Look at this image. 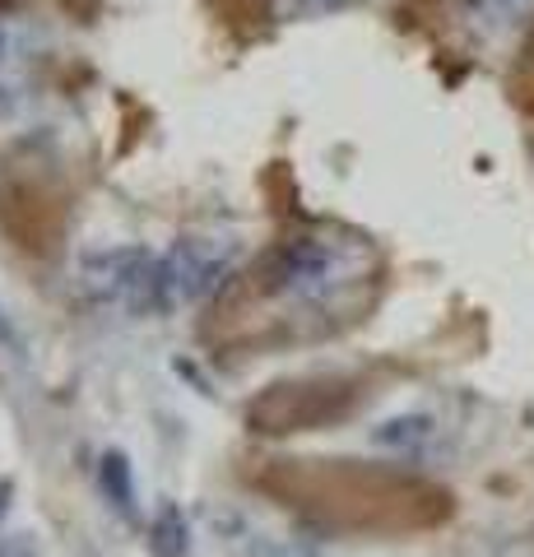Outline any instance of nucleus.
<instances>
[{"label":"nucleus","mask_w":534,"mask_h":557,"mask_svg":"<svg viewBox=\"0 0 534 557\" xmlns=\"http://www.w3.org/2000/svg\"><path fill=\"white\" fill-rule=\"evenodd\" d=\"M186 548H191L186 520L177 511H163V520L153 525V553H159V557H186Z\"/></svg>","instance_id":"39448f33"},{"label":"nucleus","mask_w":534,"mask_h":557,"mask_svg":"<svg viewBox=\"0 0 534 557\" xmlns=\"http://www.w3.org/2000/svg\"><path fill=\"white\" fill-rule=\"evenodd\" d=\"M376 395L368 372H307L274 381L247 405V428L261 437H293V432L335 428Z\"/></svg>","instance_id":"f03ea898"},{"label":"nucleus","mask_w":534,"mask_h":557,"mask_svg":"<svg viewBox=\"0 0 534 557\" xmlns=\"http://www.w3.org/2000/svg\"><path fill=\"white\" fill-rule=\"evenodd\" d=\"M427 437H433V418H423V413L395 418V423H386L382 432H376V442H386V446H419Z\"/></svg>","instance_id":"423d86ee"},{"label":"nucleus","mask_w":534,"mask_h":557,"mask_svg":"<svg viewBox=\"0 0 534 557\" xmlns=\"http://www.w3.org/2000/svg\"><path fill=\"white\" fill-rule=\"evenodd\" d=\"M251 487L312 530L344 539H409L433 534L456 516L451 487L386 460L349 456H284L261 460Z\"/></svg>","instance_id":"f257e3e1"},{"label":"nucleus","mask_w":534,"mask_h":557,"mask_svg":"<svg viewBox=\"0 0 534 557\" xmlns=\"http://www.w3.org/2000/svg\"><path fill=\"white\" fill-rule=\"evenodd\" d=\"M98 483L112 493V502L122 511H131V469H126V456H116V450H108L98 465Z\"/></svg>","instance_id":"0eeeda50"},{"label":"nucleus","mask_w":534,"mask_h":557,"mask_svg":"<svg viewBox=\"0 0 534 557\" xmlns=\"http://www.w3.org/2000/svg\"><path fill=\"white\" fill-rule=\"evenodd\" d=\"M507 89H511L516 108H521L525 116H534V24H530V33H525L521 51H516V65H511Z\"/></svg>","instance_id":"20e7f679"},{"label":"nucleus","mask_w":534,"mask_h":557,"mask_svg":"<svg viewBox=\"0 0 534 557\" xmlns=\"http://www.w3.org/2000/svg\"><path fill=\"white\" fill-rule=\"evenodd\" d=\"M65 223H71V196L61 190V177L51 172V163H38L33 153L28 163H5V177H0V228L14 237V247L33 256H51Z\"/></svg>","instance_id":"7ed1b4c3"},{"label":"nucleus","mask_w":534,"mask_h":557,"mask_svg":"<svg viewBox=\"0 0 534 557\" xmlns=\"http://www.w3.org/2000/svg\"><path fill=\"white\" fill-rule=\"evenodd\" d=\"M0 335H5V321H0Z\"/></svg>","instance_id":"6e6552de"}]
</instances>
